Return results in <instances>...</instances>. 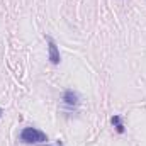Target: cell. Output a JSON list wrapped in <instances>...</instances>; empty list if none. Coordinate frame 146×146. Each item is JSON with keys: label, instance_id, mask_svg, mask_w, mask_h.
Segmentation results:
<instances>
[{"label": "cell", "instance_id": "obj_1", "mask_svg": "<svg viewBox=\"0 0 146 146\" xmlns=\"http://www.w3.org/2000/svg\"><path fill=\"white\" fill-rule=\"evenodd\" d=\"M21 141L27 143V145H41V143L48 141V136L36 127H24L21 131Z\"/></svg>", "mask_w": 146, "mask_h": 146}, {"label": "cell", "instance_id": "obj_2", "mask_svg": "<svg viewBox=\"0 0 146 146\" xmlns=\"http://www.w3.org/2000/svg\"><path fill=\"white\" fill-rule=\"evenodd\" d=\"M46 41H48V60L51 65H60L61 61V56H60V49L54 42V39L51 36H46Z\"/></svg>", "mask_w": 146, "mask_h": 146}, {"label": "cell", "instance_id": "obj_3", "mask_svg": "<svg viewBox=\"0 0 146 146\" xmlns=\"http://www.w3.org/2000/svg\"><path fill=\"white\" fill-rule=\"evenodd\" d=\"M61 100H63L68 107H76V106L80 104V95H78V92H75V90H72V88H68V90L63 92Z\"/></svg>", "mask_w": 146, "mask_h": 146}, {"label": "cell", "instance_id": "obj_4", "mask_svg": "<svg viewBox=\"0 0 146 146\" xmlns=\"http://www.w3.org/2000/svg\"><path fill=\"white\" fill-rule=\"evenodd\" d=\"M110 122H112V126L115 127V131H117L119 134H124L126 127H124V124H122V121H121V117H119V115H112Z\"/></svg>", "mask_w": 146, "mask_h": 146}, {"label": "cell", "instance_id": "obj_5", "mask_svg": "<svg viewBox=\"0 0 146 146\" xmlns=\"http://www.w3.org/2000/svg\"><path fill=\"white\" fill-rule=\"evenodd\" d=\"M2 115H3V109L0 107V119H2Z\"/></svg>", "mask_w": 146, "mask_h": 146}]
</instances>
